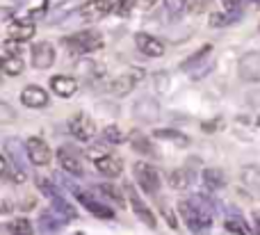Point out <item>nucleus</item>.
Segmentation results:
<instances>
[{"label": "nucleus", "instance_id": "obj_1", "mask_svg": "<svg viewBox=\"0 0 260 235\" xmlns=\"http://www.w3.org/2000/svg\"><path fill=\"white\" fill-rule=\"evenodd\" d=\"M178 213L183 215V222L194 235H206L212 226V215L210 204H208L206 194H197L194 199H185L178 204Z\"/></svg>", "mask_w": 260, "mask_h": 235}, {"label": "nucleus", "instance_id": "obj_2", "mask_svg": "<svg viewBox=\"0 0 260 235\" xmlns=\"http://www.w3.org/2000/svg\"><path fill=\"white\" fill-rule=\"evenodd\" d=\"M64 46L69 48L71 55H87V53H96L103 48V35L99 30H82L76 35L67 37Z\"/></svg>", "mask_w": 260, "mask_h": 235}, {"label": "nucleus", "instance_id": "obj_3", "mask_svg": "<svg viewBox=\"0 0 260 235\" xmlns=\"http://www.w3.org/2000/svg\"><path fill=\"white\" fill-rule=\"evenodd\" d=\"M133 174H135V181H137V185L142 187V192H146V194H157L160 192V174H157V169L153 167V164L148 162H135L133 167Z\"/></svg>", "mask_w": 260, "mask_h": 235}, {"label": "nucleus", "instance_id": "obj_4", "mask_svg": "<svg viewBox=\"0 0 260 235\" xmlns=\"http://www.w3.org/2000/svg\"><path fill=\"white\" fill-rule=\"evenodd\" d=\"M69 130H71V135L76 137V140L89 142V140H94V135H96V123L89 114L78 112L76 117H71V121H69Z\"/></svg>", "mask_w": 260, "mask_h": 235}, {"label": "nucleus", "instance_id": "obj_5", "mask_svg": "<svg viewBox=\"0 0 260 235\" xmlns=\"http://www.w3.org/2000/svg\"><path fill=\"white\" fill-rule=\"evenodd\" d=\"M25 153L30 158V162L37 164V167H44V164H48L53 160V151L41 137H30L25 142Z\"/></svg>", "mask_w": 260, "mask_h": 235}, {"label": "nucleus", "instance_id": "obj_6", "mask_svg": "<svg viewBox=\"0 0 260 235\" xmlns=\"http://www.w3.org/2000/svg\"><path fill=\"white\" fill-rule=\"evenodd\" d=\"M238 73L242 80L247 82H260V53L251 50V53H244L238 62Z\"/></svg>", "mask_w": 260, "mask_h": 235}, {"label": "nucleus", "instance_id": "obj_7", "mask_svg": "<svg viewBox=\"0 0 260 235\" xmlns=\"http://www.w3.org/2000/svg\"><path fill=\"white\" fill-rule=\"evenodd\" d=\"M126 194H128V201H130V208H133V213L137 215L139 222L146 224L148 228H155V215H153L151 208L142 201V196L137 194V190H135L133 185H126Z\"/></svg>", "mask_w": 260, "mask_h": 235}, {"label": "nucleus", "instance_id": "obj_8", "mask_svg": "<svg viewBox=\"0 0 260 235\" xmlns=\"http://www.w3.org/2000/svg\"><path fill=\"white\" fill-rule=\"evenodd\" d=\"M55 57H57L55 46L48 44V41H39V44L32 46V66L39 69V71H46V69L53 66Z\"/></svg>", "mask_w": 260, "mask_h": 235}, {"label": "nucleus", "instance_id": "obj_9", "mask_svg": "<svg viewBox=\"0 0 260 235\" xmlns=\"http://www.w3.org/2000/svg\"><path fill=\"white\" fill-rule=\"evenodd\" d=\"M57 160H59V167L67 174H71V176H82V160H80V153H78L73 146H69V144L59 146Z\"/></svg>", "mask_w": 260, "mask_h": 235}, {"label": "nucleus", "instance_id": "obj_10", "mask_svg": "<svg viewBox=\"0 0 260 235\" xmlns=\"http://www.w3.org/2000/svg\"><path fill=\"white\" fill-rule=\"evenodd\" d=\"M110 12H114L112 0H89V3H85L78 9L82 21H101V18L108 16Z\"/></svg>", "mask_w": 260, "mask_h": 235}, {"label": "nucleus", "instance_id": "obj_11", "mask_svg": "<svg viewBox=\"0 0 260 235\" xmlns=\"http://www.w3.org/2000/svg\"><path fill=\"white\" fill-rule=\"evenodd\" d=\"M142 76H144V73L139 71V69H133V71L121 73V76L114 78V80L110 82L108 89L112 91L114 96H126V94H130V91L135 89V85H137V82L142 80Z\"/></svg>", "mask_w": 260, "mask_h": 235}, {"label": "nucleus", "instance_id": "obj_12", "mask_svg": "<svg viewBox=\"0 0 260 235\" xmlns=\"http://www.w3.org/2000/svg\"><path fill=\"white\" fill-rule=\"evenodd\" d=\"M135 46L142 55L146 57H162L165 55V44H162L157 37L153 35H146V32H137L135 35Z\"/></svg>", "mask_w": 260, "mask_h": 235}, {"label": "nucleus", "instance_id": "obj_13", "mask_svg": "<svg viewBox=\"0 0 260 235\" xmlns=\"http://www.w3.org/2000/svg\"><path fill=\"white\" fill-rule=\"evenodd\" d=\"M76 194H78V201H80V204L85 206V208L89 210L91 215H96L99 219H114V210L110 208L108 204L94 199V196L87 194V192H76Z\"/></svg>", "mask_w": 260, "mask_h": 235}, {"label": "nucleus", "instance_id": "obj_14", "mask_svg": "<svg viewBox=\"0 0 260 235\" xmlns=\"http://www.w3.org/2000/svg\"><path fill=\"white\" fill-rule=\"evenodd\" d=\"M94 164H96V169H99L103 176H108V178H117V176H121V172H123L121 158H119V155H114V153L99 155V158L94 160Z\"/></svg>", "mask_w": 260, "mask_h": 235}, {"label": "nucleus", "instance_id": "obj_15", "mask_svg": "<svg viewBox=\"0 0 260 235\" xmlns=\"http://www.w3.org/2000/svg\"><path fill=\"white\" fill-rule=\"evenodd\" d=\"M21 103L25 105V108H32V110L46 108V105H48V94L37 85H27L25 89L21 91Z\"/></svg>", "mask_w": 260, "mask_h": 235}, {"label": "nucleus", "instance_id": "obj_16", "mask_svg": "<svg viewBox=\"0 0 260 235\" xmlns=\"http://www.w3.org/2000/svg\"><path fill=\"white\" fill-rule=\"evenodd\" d=\"M50 89L62 98H71L78 91V80L71 76H53L50 78Z\"/></svg>", "mask_w": 260, "mask_h": 235}, {"label": "nucleus", "instance_id": "obj_17", "mask_svg": "<svg viewBox=\"0 0 260 235\" xmlns=\"http://www.w3.org/2000/svg\"><path fill=\"white\" fill-rule=\"evenodd\" d=\"M135 117L139 121H155L160 117V105L155 103L153 98H139L135 103Z\"/></svg>", "mask_w": 260, "mask_h": 235}, {"label": "nucleus", "instance_id": "obj_18", "mask_svg": "<svg viewBox=\"0 0 260 235\" xmlns=\"http://www.w3.org/2000/svg\"><path fill=\"white\" fill-rule=\"evenodd\" d=\"M9 39H16V41H30L32 37H35V32H37V27H35V23L32 21H14V23H9Z\"/></svg>", "mask_w": 260, "mask_h": 235}, {"label": "nucleus", "instance_id": "obj_19", "mask_svg": "<svg viewBox=\"0 0 260 235\" xmlns=\"http://www.w3.org/2000/svg\"><path fill=\"white\" fill-rule=\"evenodd\" d=\"M67 224V217L64 215H59L57 210H44L41 213V217H39V228L44 233H55V231H59V228Z\"/></svg>", "mask_w": 260, "mask_h": 235}, {"label": "nucleus", "instance_id": "obj_20", "mask_svg": "<svg viewBox=\"0 0 260 235\" xmlns=\"http://www.w3.org/2000/svg\"><path fill=\"white\" fill-rule=\"evenodd\" d=\"M130 146H133L137 153H142V155H155V146L151 144V140H148L144 132H139V130H135V132H130Z\"/></svg>", "mask_w": 260, "mask_h": 235}, {"label": "nucleus", "instance_id": "obj_21", "mask_svg": "<svg viewBox=\"0 0 260 235\" xmlns=\"http://www.w3.org/2000/svg\"><path fill=\"white\" fill-rule=\"evenodd\" d=\"M242 185L253 194H260V169L258 167H244L242 169Z\"/></svg>", "mask_w": 260, "mask_h": 235}, {"label": "nucleus", "instance_id": "obj_22", "mask_svg": "<svg viewBox=\"0 0 260 235\" xmlns=\"http://www.w3.org/2000/svg\"><path fill=\"white\" fill-rule=\"evenodd\" d=\"M203 183H206L208 190H221V187L226 185V176H224V172H221V169L210 167V169H206V172H203Z\"/></svg>", "mask_w": 260, "mask_h": 235}, {"label": "nucleus", "instance_id": "obj_23", "mask_svg": "<svg viewBox=\"0 0 260 235\" xmlns=\"http://www.w3.org/2000/svg\"><path fill=\"white\" fill-rule=\"evenodd\" d=\"M23 69H25V64H23L21 55H16V57H3V73H5L7 78L21 76Z\"/></svg>", "mask_w": 260, "mask_h": 235}, {"label": "nucleus", "instance_id": "obj_24", "mask_svg": "<svg viewBox=\"0 0 260 235\" xmlns=\"http://www.w3.org/2000/svg\"><path fill=\"white\" fill-rule=\"evenodd\" d=\"M153 135L157 137V140H167V142H174V144H178V146H185L187 144V137L183 135V132H178V130H171V128H160V130H155Z\"/></svg>", "mask_w": 260, "mask_h": 235}, {"label": "nucleus", "instance_id": "obj_25", "mask_svg": "<svg viewBox=\"0 0 260 235\" xmlns=\"http://www.w3.org/2000/svg\"><path fill=\"white\" fill-rule=\"evenodd\" d=\"M7 231L12 235H35V226H32L27 219L18 217V219H14V222L7 224Z\"/></svg>", "mask_w": 260, "mask_h": 235}, {"label": "nucleus", "instance_id": "obj_26", "mask_svg": "<svg viewBox=\"0 0 260 235\" xmlns=\"http://www.w3.org/2000/svg\"><path fill=\"white\" fill-rule=\"evenodd\" d=\"M169 185L174 187V190H185V187H189V172L187 169H176V172H171Z\"/></svg>", "mask_w": 260, "mask_h": 235}, {"label": "nucleus", "instance_id": "obj_27", "mask_svg": "<svg viewBox=\"0 0 260 235\" xmlns=\"http://www.w3.org/2000/svg\"><path fill=\"white\" fill-rule=\"evenodd\" d=\"M53 208L57 210L59 215H64V217H67V219H71V217H78L76 208H73V206L69 204V201L64 199V196H59V194H57V196H55V199H53Z\"/></svg>", "mask_w": 260, "mask_h": 235}, {"label": "nucleus", "instance_id": "obj_28", "mask_svg": "<svg viewBox=\"0 0 260 235\" xmlns=\"http://www.w3.org/2000/svg\"><path fill=\"white\" fill-rule=\"evenodd\" d=\"M224 228H226V231H229V233H233V235H249L247 224H244L240 217H226Z\"/></svg>", "mask_w": 260, "mask_h": 235}, {"label": "nucleus", "instance_id": "obj_29", "mask_svg": "<svg viewBox=\"0 0 260 235\" xmlns=\"http://www.w3.org/2000/svg\"><path fill=\"white\" fill-rule=\"evenodd\" d=\"M103 140L110 142V144H121V142H126V132L119 126H108L103 130Z\"/></svg>", "mask_w": 260, "mask_h": 235}, {"label": "nucleus", "instance_id": "obj_30", "mask_svg": "<svg viewBox=\"0 0 260 235\" xmlns=\"http://www.w3.org/2000/svg\"><path fill=\"white\" fill-rule=\"evenodd\" d=\"M35 183H37V190H39L44 196H48V199H55V196H57V190H55V185L48 181V178L37 176V178H35Z\"/></svg>", "mask_w": 260, "mask_h": 235}, {"label": "nucleus", "instance_id": "obj_31", "mask_svg": "<svg viewBox=\"0 0 260 235\" xmlns=\"http://www.w3.org/2000/svg\"><path fill=\"white\" fill-rule=\"evenodd\" d=\"M16 55H21V41L7 39L3 44V57H16Z\"/></svg>", "mask_w": 260, "mask_h": 235}, {"label": "nucleus", "instance_id": "obj_32", "mask_svg": "<svg viewBox=\"0 0 260 235\" xmlns=\"http://www.w3.org/2000/svg\"><path fill=\"white\" fill-rule=\"evenodd\" d=\"M208 53H210V46H203V48L199 50V53H194L192 57L187 59V62H183V64H180V69H185V71H189V69H194V64H199V62H201V59L206 57Z\"/></svg>", "mask_w": 260, "mask_h": 235}, {"label": "nucleus", "instance_id": "obj_33", "mask_svg": "<svg viewBox=\"0 0 260 235\" xmlns=\"http://www.w3.org/2000/svg\"><path fill=\"white\" fill-rule=\"evenodd\" d=\"M185 7V0H165V14L167 16H178Z\"/></svg>", "mask_w": 260, "mask_h": 235}, {"label": "nucleus", "instance_id": "obj_34", "mask_svg": "<svg viewBox=\"0 0 260 235\" xmlns=\"http://www.w3.org/2000/svg\"><path fill=\"white\" fill-rule=\"evenodd\" d=\"M99 192H101V194H105V196H110L114 204L123 206V196L119 194V190H117L114 185H99Z\"/></svg>", "mask_w": 260, "mask_h": 235}, {"label": "nucleus", "instance_id": "obj_35", "mask_svg": "<svg viewBox=\"0 0 260 235\" xmlns=\"http://www.w3.org/2000/svg\"><path fill=\"white\" fill-rule=\"evenodd\" d=\"M135 5H137V0H117V3H114V14H119V16H128V14L133 12Z\"/></svg>", "mask_w": 260, "mask_h": 235}, {"label": "nucleus", "instance_id": "obj_36", "mask_svg": "<svg viewBox=\"0 0 260 235\" xmlns=\"http://www.w3.org/2000/svg\"><path fill=\"white\" fill-rule=\"evenodd\" d=\"M233 18H235V14H212V16H210V25H212V27L229 25Z\"/></svg>", "mask_w": 260, "mask_h": 235}, {"label": "nucleus", "instance_id": "obj_37", "mask_svg": "<svg viewBox=\"0 0 260 235\" xmlns=\"http://www.w3.org/2000/svg\"><path fill=\"white\" fill-rule=\"evenodd\" d=\"M0 110H3V121H9V119H12V110H9V105L3 103L0 105Z\"/></svg>", "mask_w": 260, "mask_h": 235}, {"label": "nucleus", "instance_id": "obj_38", "mask_svg": "<svg viewBox=\"0 0 260 235\" xmlns=\"http://www.w3.org/2000/svg\"><path fill=\"white\" fill-rule=\"evenodd\" d=\"M155 3H157V0H137V5H139L142 9H151Z\"/></svg>", "mask_w": 260, "mask_h": 235}, {"label": "nucleus", "instance_id": "obj_39", "mask_svg": "<svg viewBox=\"0 0 260 235\" xmlns=\"http://www.w3.org/2000/svg\"><path fill=\"white\" fill-rule=\"evenodd\" d=\"M253 226H256V235H260V210L253 213Z\"/></svg>", "mask_w": 260, "mask_h": 235}, {"label": "nucleus", "instance_id": "obj_40", "mask_svg": "<svg viewBox=\"0 0 260 235\" xmlns=\"http://www.w3.org/2000/svg\"><path fill=\"white\" fill-rule=\"evenodd\" d=\"M9 210H12V204H9V201H3V213H9Z\"/></svg>", "mask_w": 260, "mask_h": 235}, {"label": "nucleus", "instance_id": "obj_41", "mask_svg": "<svg viewBox=\"0 0 260 235\" xmlns=\"http://www.w3.org/2000/svg\"><path fill=\"white\" fill-rule=\"evenodd\" d=\"M258 123H260V119H258Z\"/></svg>", "mask_w": 260, "mask_h": 235}]
</instances>
